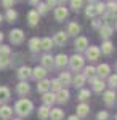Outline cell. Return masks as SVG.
<instances>
[{
  "instance_id": "obj_4",
  "label": "cell",
  "mask_w": 117,
  "mask_h": 120,
  "mask_svg": "<svg viewBox=\"0 0 117 120\" xmlns=\"http://www.w3.org/2000/svg\"><path fill=\"white\" fill-rule=\"evenodd\" d=\"M56 94V102H59V104H66V102L69 101V98H71V93L67 88H61V90H58V91L55 93Z\"/></svg>"
},
{
  "instance_id": "obj_31",
  "label": "cell",
  "mask_w": 117,
  "mask_h": 120,
  "mask_svg": "<svg viewBox=\"0 0 117 120\" xmlns=\"http://www.w3.org/2000/svg\"><path fill=\"white\" fill-rule=\"evenodd\" d=\"M10 96H11V91H10L8 86H0V101L2 102L8 101Z\"/></svg>"
},
{
  "instance_id": "obj_28",
  "label": "cell",
  "mask_w": 117,
  "mask_h": 120,
  "mask_svg": "<svg viewBox=\"0 0 117 120\" xmlns=\"http://www.w3.org/2000/svg\"><path fill=\"white\" fill-rule=\"evenodd\" d=\"M112 50H114V45H112V42L111 40H104L103 42V48H101V51H103V55H112Z\"/></svg>"
},
{
  "instance_id": "obj_10",
  "label": "cell",
  "mask_w": 117,
  "mask_h": 120,
  "mask_svg": "<svg viewBox=\"0 0 117 120\" xmlns=\"http://www.w3.org/2000/svg\"><path fill=\"white\" fill-rule=\"evenodd\" d=\"M42 101H43L45 106H50V107H51L55 102H56V94H55L53 91H50V90H48V91L42 93Z\"/></svg>"
},
{
  "instance_id": "obj_37",
  "label": "cell",
  "mask_w": 117,
  "mask_h": 120,
  "mask_svg": "<svg viewBox=\"0 0 117 120\" xmlns=\"http://www.w3.org/2000/svg\"><path fill=\"white\" fill-rule=\"evenodd\" d=\"M48 10H50V8L47 7V3H42V2L37 3V13H39V15H47Z\"/></svg>"
},
{
  "instance_id": "obj_56",
  "label": "cell",
  "mask_w": 117,
  "mask_h": 120,
  "mask_svg": "<svg viewBox=\"0 0 117 120\" xmlns=\"http://www.w3.org/2000/svg\"><path fill=\"white\" fill-rule=\"evenodd\" d=\"M10 120H21V119H10Z\"/></svg>"
},
{
  "instance_id": "obj_43",
  "label": "cell",
  "mask_w": 117,
  "mask_h": 120,
  "mask_svg": "<svg viewBox=\"0 0 117 120\" xmlns=\"http://www.w3.org/2000/svg\"><path fill=\"white\" fill-rule=\"evenodd\" d=\"M11 55V50H10V46L7 45H0V56H10Z\"/></svg>"
},
{
  "instance_id": "obj_5",
  "label": "cell",
  "mask_w": 117,
  "mask_h": 120,
  "mask_svg": "<svg viewBox=\"0 0 117 120\" xmlns=\"http://www.w3.org/2000/svg\"><path fill=\"white\" fill-rule=\"evenodd\" d=\"M101 55V50H99L98 46H87L85 48V56H87V59H90V61H96Z\"/></svg>"
},
{
  "instance_id": "obj_15",
  "label": "cell",
  "mask_w": 117,
  "mask_h": 120,
  "mask_svg": "<svg viewBox=\"0 0 117 120\" xmlns=\"http://www.w3.org/2000/svg\"><path fill=\"white\" fill-rule=\"evenodd\" d=\"M13 115V107L10 106H0V120H10Z\"/></svg>"
},
{
  "instance_id": "obj_1",
  "label": "cell",
  "mask_w": 117,
  "mask_h": 120,
  "mask_svg": "<svg viewBox=\"0 0 117 120\" xmlns=\"http://www.w3.org/2000/svg\"><path fill=\"white\" fill-rule=\"evenodd\" d=\"M34 111V104H32V101H29V99H26V98H21L19 101H16V104H15V111L19 115V119H23V117H29L31 115V112Z\"/></svg>"
},
{
  "instance_id": "obj_54",
  "label": "cell",
  "mask_w": 117,
  "mask_h": 120,
  "mask_svg": "<svg viewBox=\"0 0 117 120\" xmlns=\"http://www.w3.org/2000/svg\"><path fill=\"white\" fill-rule=\"evenodd\" d=\"M58 2H59V3H66L67 0H58Z\"/></svg>"
},
{
  "instance_id": "obj_32",
  "label": "cell",
  "mask_w": 117,
  "mask_h": 120,
  "mask_svg": "<svg viewBox=\"0 0 117 120\" xmlns=\"http://www.w3.org/2000/svg\"><path fill=\"white\" fill-rule=\"evenodd\" d=\"M61 88H63V85H61V82H59L58 79H51V80H50V91L56 93L58 90H61Z\"/></svg>"
},
{
  "instance_id": "obj_42",
  "label": "cell",
  "mask_w": 117,
  "mask_h": 120,
  "mask_svg": "<svg viewBox=\"0 0 117 120\" xmlns=\"http://www.w3.org/2000/svg\"><path fill=\"white\" fill-rule=\"evenodd\" d=\"M108 85L111 86V88H117V74L109 75L108 77Z\"/></svg>"
},
{
  "instance_id": "obj_47",
  "label": "cell",
  "mask_w": 117,
  "mask_h": 120,
  "mask_svg": "<svg viewBox=\"0 0 117 120\" xmlns=\"http://www.w3.org/2000/svg\"><path fill=\"white\" fill-rule=\"evenodd\" d=\"M45 3H47V7H48V8H55V7H56V3H58V0H47Z\"/></svg>"
},
{
  "instance_id": "obj_9",
  "label": "cell",
  "mask_w": 117,
  "mask_h": 120,
  "mask_svg": "<svg viewBox=\"0 0 117 120\" xmlns=\"http://www.w3.org/2000/svg\"><path fill=\"white\" fill-rule=\"evenodd\" d=\"M29 91H31V85L27 83V80H21L16 85V93L19 96H26V94H29Z\"/></svg>"
},
{
  "instance_id": "obj_16",
  "label": "cell",
  "mask_w": 117,
  "mask_h": 120,
  "mask_svg": "<svg viewBox=\"0 0 117 120\" xmlns=\"http://www.w3.org/2000/svg\"><path fill=\"white\" fill-rule=\"evenodd\" d=\"M74 46H75V51H85V48L88 46L87 37H77L74 42Z\"/></svg>"
},
{
  "instance_id": "obj_51",
  "label": "cell",
  "mask_w": 117,
  "mask_h": 120,
  "mask_svg": "<svg viewBox=\"0 0 117 120\" xmlns=\"http://www.w3.org/2000/svg\"><path fill=\"white\" fill-rule=\"evenodd\" d=\"M2 40H3V34L0 32V43H2Z\"/></svg>"
},
{
  "instance_id": "obj_30",
  "label": "cell",
  "mask_w": 117,
  "mask_h": 120,
  "mask_svg": "<svg viewBox=\"0 0 117 120\" xmlns=\"http://www.w3.org/2000/svg\"><path fill=\"white\" fill-rule=\"evenodd\" d=\"M58 80L61 82V85L63 86H67V85H71V80H72V77L69 72H61L59 74V77H58Z\"/></svg>"
},
{
  "instance_id": "obj_12",
  "label": "cell",
  "mask_w": 117,
  "mask_h": 120,
  "mask_svg": "<svg viewBox=\"0 0 117 120\" xmlns=\"http://www.w3.org/2000/svg\"><path fill=\"white\" fill-rule=\"evenodd\" d=\"M116 91L114 90H108V91H104L103 93V99H104V102H106V106H114L116 104Z\"/></svg>"
},
{
  "instance_id": "obj_29",
  "label": "cell",
  "mask_w": 117,
  "mask_h": 120,
  "mask_svg": "<svg viewBox=\"0 0 117 120\" xmlns=\"http://www.w3.org/2000/svg\"><path fill=\"white\" fill-rule=\"evenodd\" d=\"M29 50L32 51V53H35L40 50V38L39 37H32L29 40Z\"/></svg>"
},
{
  "instance_id": "obj_3",
  "label": "cell",
  "mask_w": 117,
  "mask_h": 120,
  "mask_svg": "<svg viewBox=\"0 0 117 120\" xmlns=\"http://www.w3.org/2000/svg\"><path fill=\"white\" fill-rule=\"evenodd\" d=\"M10 42H11L13 45H21V43L24 42V32H23L21 29H13V30L10 32Z\"/></svg>"
},
{
  "instance_id": "obj_27",
  "label": "cell",
  "mask_w": 117,
  "mask_h": 120,
  "mask_svg": "<svg viewBox=\"0 0 117 120\" xmlns=\"http://www.w3.org/2000/svg\"><path fill=\"white\" fill-rule=\"evenodd\" d=\"M53 38H50V37H45V38H42L40 40V48L42 50H45V51H50L51 48H53Z\"/></svg>"
},
{
  "instance_id": "obj_17",
  "label": "cell",
  "mask_w": 117,
  "mask_h": 120,
  "mask_svg": "<svg viewBox=\"0 0 117 120\" xmlns=\"http://www.w3.org/2000/svg\"><path fill=\"white\" fill-rule=\"evenodd\" d=\"M111 35H112V26H108V24H101V27H99V37L104 38V40H108Z\"/></svg>"
},
{
  "instance_id": "obj_33",
  "label": "cell",
  "mask_w": 117,
  "mask_h": 120,
  "mask_svg": "<svg viewBox=\"0 0 117 120\" xmlns=\"http://www.w3.org/2000/svg\"><path fill=\"white\" fill-rule=\"evenodd\" d=\"M88 98H90V90L80 88V91H79V94H77V99H79L80 102H85Z\"/></svg>"
},
{
  "instance_id": "obj_11",
  "label": "cell",
  "mask_w": 117,
  "mask_h": 120,
  "mask_svg": "<svg viewBox=\"0 0 117 120\" xmlns=\"http://www.w3.org/2000/svg\"><path fill=\"white\" fill-rule=\"evenodd\" d=\"M32 77V69L27 66H21L18 69V79L19 80H29Z\"/></svg>"
},
{
  "instance_id": "obj_40",
  "label": "cell",
  "mask_w": 117,
  "mask_h": 120,
  "mask_svg": "<svg viewBox=\"0 0 117 120\" xmlns=\"http://www.w3.org/2000/svg\"><path fill=\"white\" fill-rule=\"evenodd\" d=\"M10 66V56H0V69H7Z\"/></svg>"
},
{
  "instance_id": "obj_38",
  "label": "cell",
  "mask_w": 117,
  "mask_h": 120,
  "mask_svg": "<svg viewBox=\"0 0 117 120\" xmlns=\"http://www.w3.org/2000/svg\"><path fill=\"white\" fill-rule=\"evenodd\" d=\"M114 19H116V13H104V24H108V26H111L112 22H114Z\"/></svg>"
},
{
  "instance_id": "obj_8",
  "label": "cell",
  "mask_w": 117,
  "mask_h": 120,
  "mask_svg": "<svg viewBox=\"0 0 117 120\" xmlns=\"http://www.w3.org/2000/svg\"><path fill=\"white\" fill-rule=\"evenodd\" d=\"M67 15H69V11H67V8L64 7V5H61V7H55V19L56 21H64V19L67 18Z\"/></svg>"
},
{
  "instance_id": "obj_57",
  "label": "cell",
  "mask_w": 117,
  "mask_h": 120,
  "mask_svg": "<svg viewBox=\"0 0 117 120\" xmlns=\"http://www.w3.org/2000/svg\"><path fill=\"white\" fill-rule=\"evenodd\" d=\"M116 71H117V63H116Z\"/></svg>"
},
{
  "instance_id": "obj_22",
  "label": "cell",
  "mask_w": 117,
  "mask_h": 120,
  "mask_svg": "<svg viewBox=\"0 0 117 120\" xmlns=\"http://www.w3.org/2000/svg\"><path fill=\"white\" fill-rule=\"evenodd\" d=\"M50 90V80L48 79H40L37 80V91L39 93H45Z\"/></svg>"
},
{
  "instance_id": "obj_55",
  "label": "cell",
  "mask_w": 117,
  "mask_h": 120,
  "mask_svg": "<svg viewBox=\"0 0 117 120\" xmlns=\"http://www.w3.org/2000/svg\"><path fill=\"white\" fill-rule=\"evenodd\" d=\"M2 19H3V16H2V15H0V22H2Z\"/></svg>"
},
{
  "instance_id": "obj_23",
  "label": "cell",
  "mask_w": 117,
  "mask_h": 120,
  "mask_svg": "<svg viewBox=\"0 0 117 120\" xmlns=\"http://www.w3.org/2000/svg\"><path fill=\"white\" fill-rule=\"evenodd\" d=\"M50 106H42V107H39V111H37V115H39V119L40 120H47V119H50Z\"/></svg>"
},
{
  "instance_id": "obj_7",
  "label": "cell",
  "mask_w": 117,
  "mask_h": 120,
  "mask_svg": "<svg viewBox=\"0 0 117 120\" xmlns=\"http://www.w3.org/2000/svg\"><path fill=\"white\" fill-rule=\"evenodd\" d=\"M95 71H96V75H98L99 79H108L109 75H111V67L109 64H99L98 67H95Z\"/></svg>"
},
{
  "instance_id": "obj_48",
  "label": "cell",
  "mask_w": 117,
  "mask_h": 120,
  "mask_svg": "<svg viewBox=\"0 0 117 120\" xmlns=\"http://www.w3.org/2000/svg\"><path fill=\"white\" fill-rule=\"evenodd\" d=\"M101 24H103V22H101L99 19H95V21H93V27H95V29H99V27H101Z\"/></svg>"
},
{
  "instance_id": "obj_25",
  "label": "cell",
  "mask_w": 117,
  "mask_h": 120,
  "mask_svg": "<svg viewBox=\"0 0 117 120\" xmlns=\"http://www.w3.org/2000/svg\"><path fill=\"white\" fill-rule=\"evenodd\" d=\"M64 117V111L59 109V107H55V109H50V119L51 120H63Z\"/></svg>"
},
{
  "instance_id": "obj_58",
  "label": "cell",
  "mask_w": 117,
  "mask_h": 120,
  "mask_svg": "<svg viewBox=\"0 0 117 120\" xmlns=\"http://www.w3.org/2000/svg\"><path fill=\"white\" fill-rule=\"evenodd\" d=\"M116 120H117V114H116Z\"/></svg>"
},
{
  "instance_id": "obj_50",
  "label": "cell",
  "mask_w": 117,
  "mask_h": 120,
  "mask_svg": "<svg viewBox=\"0 0 117 120\" xmlns=\"http://www.w3.org/2000/svg\"><path fill=\"white\" fill-rule=\"evenodd\" d=\"M39 2H40V0H29V3H31V5H37Z\"/></svg>"
},
{
  "instance_id": "obj_6",
  "label": "cell",
  "mask_w": 117,
  "mask_h": 120,
  "mask_svg": "<svg viewBox=\"0 0 117 120\" xmlns=\"http://www.w3.org/2000/svg\"><path fill=\"white\" fill-rule=\"evenodd\" d=\"M69 63V58L63 53H59L58 56H55V61H53V67H58V69H64Z\"/></svg>"
},
{
  "instance_id": "obj_13",
  "label": "cell",
  "mask_w": 117,
  "mask_h": 120,
  "mask_svg": "<svg viewBox=\"0 0 117 120\" xmlns=\"http://www.w3.org/2000/svg\"><path fill=\"white\" fill-rule=\"evenodd\" d=\"M47 71H48V69H45L43 66H37V67H34V69H32V77H34L35 80L45 79V77H47V74H48Z\"/></svg>"
},
{
  "instance_id": "obj_18",
  "label": "cell",
  "mask_w": 117,
  "mask_h": 120,
  "mask_svg": "<svg viewBox=\"0 0 117 120\" xmlns=\"http://www.w3.org/2000/svg\"><path fill=\"white\" fill-rule=\"evenodd\" d=\"M91 85H93V91H95V93H101V91H104V88H106L104 80L99 79V77H96V79L91 82Z\"/></svg>"
},
{
  "instance_id": "obj_44",
  "label": "cell",
  "mask_w": 117,
  "mask_h": 120,
  "mask_svg": "<svg viewBox=\"0 0 117 120\" xmlns=\"http://www.w3.org/2000/svg\"><path fill=\"white\" fill-rule=\"evenodd\" d=\"M106 8L111 11V13H117V2H114V0H111L108 5H106Z\"/></svg>"
},
{
  "instance_id": "obj_26",
  "label": "cell",
  "mask_w": 117,
  "mask_h": 120,
  "mask_svg": "<svg viewBox=\"0 0 117 120\" xmlns=\"http://www.w3.org/2000/svg\"><path fill=\"white\" fill-rule=\"evenodd\" d=\"M40 61H42V66H43L45 69H51V67H53V61H55V58H53L51 55H48V53H47V55L42 56V59H40Z\"/></svg>"
},
{
  "instance_id": "obj_36",
  "label": "cell",
  "mask_w": 117,
  "mask_h": 120,
  "mask_svg": "<svg viewBox=\"0 0 117 120\" xmlns=\"http://www.w3.org/2000/svg\"><path fill=\"white\" fill-rule=\"evenodd\" d=\"M96 74V71H95V67L93 66H87V67H83V77L85 79H88V77H91V75Z\"/></svg>"
},
{
  "instance_id": "obj_20",
  "label": "cell",
  "mask_w": 117,
  "mask_h": 120,
  "mask_svg": "<svg viewBox=\"0 0 117 120\" xmlns=\"http://www.w3.org/2000/svg\"><path fill=\"white\" fill-rule=\"evenodd\" d=\"M87 82V79L83 77V74H77L75 77H72L71 80V85H74L75 88H83V85Z\"/></svg>"
},
{
  "instance_id": "obj_19",
  "label": "cell",
  "mask_w": 117,
  "mask_h": 120,
  "mask_svg": "<svg viewBox=\"0 0 117 120\" xmlns=\"http://www.w3.org/2000/svg\"><path fill=\"white\" fill-rule=\"evenodd\" d=\"M39 18H40V15L37 13V10H31L27 13V22H29V26H37L39 24Z\"/></svg>"
},
{
  "instance_id": "obj_46",
  "label": "cell",
  "mask_w": 117,
  "mask_h": 120,
  "mask_svg": "<svg viewBox=\"0 0 117 120\" xmlns=\"http://www.w3.org/2000/svg\"><path fill=\"white\" fill-rule=\"evenodd\" d=\"M2 5H3V8H13V0H2Z\"/></svg>"
},
{
  "instance_id": "obj_21",
  "label": "cell",
  "mask_w": 117,
  "mask_h": 120,
  "mask_svg": "<svg viewBox=\"0 0 117 120\" xmlns=\"http://www.w3.org/2000/svg\"><path fill=\"white\" fill-rule=\"evenodd\" d=\"M88 112H90V106L85 104V102H80V104L77 106V114H75V115H77L79 119H82V117H87Z\"/></svg>"
},
{
  "instance_id": "obj_2",
  "label": "cell",
  "mask_w": 117,
  "mask_h": 120,
  "mask_svg": "<svg viewBox=\"0 0 117 120\" xmlns=\"http://www.w3.org/2000/svg\"><path fill=\"white\" fill-rule=\"evenodd\" d=\"M67 64L71 66V69L74 72H79L80 69H83V64H85V59H83V56L80 55H74L69 58V63Z\"/></svg>"
},
{
  "instance_id": "obj_34",
  "label": "cell",
  "mask_w": 117,
  "mask_h": 120,
  "mask_svg": "<svg viewBox=\"0 0 117 120\" xmlns=\"http://www.w3.org/2000/svg\"><path fill=\"white\" fill-rule=\"evenodd\" d=\"M5 18H7V21L13 22V21H16V18H18V13H16V11H15L13 8H8V10H7V15H5Z\"/></svg>"
},
{
  "instance_id": "obj_49",
  "label": "cell",
  "mask_w": 117,
  "mask_h": 120,
  "mask_svg": "<svg viewBox=\"0 0 117 120\" xmlns=\"http://www.w3.org/2000/svg\"><path fill=\"white\" fill-rule=\"evenodd\" d=\"M67 120H80L77 115H71V117H67Z\"/></svg>"
},
{
  "instance_id": "obj_52",
  "label": "cell",
  "mask_w": 117,
  "mask_h": 120,
  "mask_svg": "<svg viewBox=\"0 0 117 120\" xmlns=\"http://www.w3.org/2000/svg\"><path fill=\"white\" fill-rule=\"evenodd\" d=\"M90 3H96V2H99V0H88Z\"/></svg>"
},
{
  "instance_id": "obj_39",
  "label": "cell",
  "mask_w": 117,
  "mask_h": 120,
  "mask_svg": "<svg viewBox=\"0 0 117 120\" xmlns=\"http://www.w3.org/2000/svg\"><path fill=\"white\" fill-rule=\"evenodd\" d=\"M83 7V0H71V8L74 11H79Z\"/></svg>"
},
{
  "instance_id": "obj_53",
  "label": "cell",
  "mask_w": 117,
  "mask_h": 120,
  "mask_svg": "<svg viewBox=\"0 0 117 120\" xmlns=\"http://www.w3.org/2000/svg\"><path fill=\"white\" fill-rule=\"evenodd\" d=\"M114 26H116V29H117V18L114 19Z\"/></svg>"
},
{
  "instance_id": "obj_24",
  "label": "cell",
  "mask_w": 117,
  "mask_h": 120,
  "mask_svg": "<svg viewBox=\"0 0 117 120\" xmlns=\"http://www.w3.org/2000/svg\"><path fill=\"white\" fill-rule=\"evenodd\" d=\"M79 32H80V26H79L77 22H74V21H72V22L67 24V30H66V34H67V35H75V37H77V34H79Z\"/></svg>"
},
{
  "instance_id": "obj_35",
  "label": "cell",
  "mask_w": 117,
  "mask_h": 120,
  "mask_svg": "<svg viewBox=\"0 0 117 120\" xmlns=\"http://www.w3.org/2000/svg\"><path fill=\"white\" fill-rule=\"evenodd\" d=\"M85 16H87V18H93V16H96V8H95L93 3H90V5L85 8Z\"/></svg>"
},
{
  "instance_id": "obj_41",
  "label": "cell",
  "mask_w": 117,
  "mask_h": 120,
  "mask_svg": "<svg viewBox=\"0 0 117 120\" xmlns=\"http://www.w3.org/2000/svg\"><path fill=\"white\" fill-rule=\"evenodd\" d=\"M95 8H96V15H103V13H106V5H104L103 2H96Z\"/></svg>"
},
{
  "instance_id": "obj_14",
  "label": "cell",
  "mask_w": 117,
  "mask_h": 120,
  "mask_svg": "<svg viewBox=\"0 0 117 120\" xmlns=\"http://www.w3.org/2000/svg\"><path fill=\"white\" fill-rule=\"evenodd\" d=\"M67 42V34L66 32H63V30H59V32H56L53 37V43L58 46H63L64 43Z\"/></svg>"
},
{
  "instance_id": "obj_59",
  "label": "cell",
  "mask_w": 117,
  "mask_h": 120,
  "mask_svg": "<svg viewBox=\"0 0 117 120\" xmlns=\"http://www.w3.org/2000/svg\"><path fill=\"white\" fill-rule=\"evenodd\" d=\"M116 101H117V96H116Z\"/></svg>"
},
{
  "instance_id": "obj_45",
  "label": "cell",
  "mask_w": 117,
  "mask_h": 120,
  "mask_svg": "<svg viewBox=\"0 0 117 120\" xmlns=\"http://www.w3.org/2000/svg\"><path fill=\"white\" fill-rule=\"evenodd\" d=\"M108 117H109V114L106 111H99L98 115H96V120H108Z\"/></svg>"
}]
</instances>
